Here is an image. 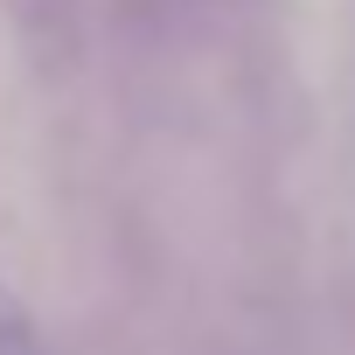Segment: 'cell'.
<instances>
[{
    "label": "cell",
    "instance_id": "cell-2",
    "mask_svg": "<svg viewBox=\"0 0 355 355\" xmlns=\"http://www.w3.org/2000/svg\"><path fill=\"white\" fill-rule=\"evenodd\" d=\"M202 8H216V0H202Z\"/></svg>",
    "mask_w": 355,
    "mask_h": 355
},
{
    "label": "cell",
    "instance_id": "cell-1",
    "mask_svg": "<svg viewBox=\"0 0 355 355\" xmlns=\"http://www.w3.org/2000/svg\"><path fill=\"white\" fill-rule=\"evenodd\" d=\"M0 355H56V341L42 334L35 306L15 300V293H0Z\"/></svg>",
    "mask_w": 355,
    "mask_h": 355
}]
</instances>
